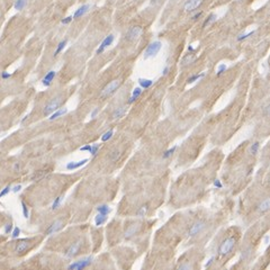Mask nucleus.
I'll use <instances>...</instances> for the list:
<instances>
[{
    "label": "nucleus",
    "mask_w": 270,
    "mask_h": 270,
    "mask_svg": "<svg viewBox=\"0 0 270 270\" xmlns=\"http://www.w3.org/2000/svg\"><path fill=\"white\" fill-rule=\"evenodd\" d=\"M19 234H20V228L19 227H14L13 228V231H11V236L14 239L18 238Z\"/></svg>",
    "instance_id": "e433bc0d"
},
{
    "label": "nucleus",
    "mask_w": 270,
    "mask_h": 270,
    "mask_svg": "<svg viewBox=\"0 0 270 270\" xmlns=\"http://www.w3.org/2000/svg\"><path fill=\"white\" fill-rule=\"evenodd\" d=\"M119 84H121L119 80H113V81H110V82H109V84H108L107 86L103 89L101 96H103V97H107V96H109V95L114 93L117 90V88L119 87Z\"/></svg>",
    "instance_id": "423d86ee"
},
{
    "label": "nucleus",
    "mask_w": 270,
    "mask_h": 270,
    "mask_svg": "<svg viewBox=\"0 0 270 270\" xmlns=\"http://www.w3.org/2000/svg\"><path fill=\"white\" fill-rule=\"evenodd\" d=\"M139 230V226H135V225H132L127 231L125 232V236L126 238H131L132 235H134L135 233H136V231Z\"/></svg>",
    "instance_id": "cd10ccee"
},
{
    "label": "nucleus",
    "mask_w": 270,
    "mask_h": 270,
    "mask_svg": "<svg viewBox=\"0 0 270 270\" xmlns=\"http://www.w3.org/2000/svg\"><path fill=\"white\" fill-rule=\"evenodd\" d=\"M201 15H203V13H201V11H199V13H197V14H196L195 16L192 17V20H197V19L199 18V17H200V16H201Z\"/></svg>",
    "instance_id": "3c124183"
},
{
    "label": "nucleus",
    "mask_w": 270,
    "mask_h": 270,
    "mask_svg": "<svg viewBox=\"0 0 270 270\" xmlns=\"http://www.w3.org/2000/svg\"><path fill=\"white\" fill-rule=\"evenodd\" d=\"M118 158H119V152H118V151H115L114 154H113V160L115 161V160H117Z\"/></svg>",
    "instance_id": "8fccbe9b"
},
{
    "label": "nucleus",
    "mask_w": 270,
    "mask_h": 270,
    "mask_svg": "<svg viewBox=\"0 0 270 270\" xmlns=\"http://www.w3.org/2000/svg\"><path fill=\"white\" fill-rule=\"evenodd\" d=\"M216 18H217V16L215 14H210V16H208V18L206 19L205 22H204V24H203V27L205 28L206 26H208V25H210L212 23H214L215 20H216Z\"/></svg>",
    "instance_id": "bb28decb"
},
{
    "label": "nucleus",
    "mask_w": 270,
    "mask_h": 270,
    "mask_svg": "<svg viewBox=\"0 0 270 270\" xmlns=\"http://www.w3.org/2000/svg\"><path fill=\"white\" fill-rule=\"evenodd\" d=\"M61 103H62V97L59 96V97L53 98L51 101H50V103L47 104L46 106L44 107V109H43V114H44L45 116L51 115L52 113H54L56 109H59Z\"/></svg>",
    "instance_id": "f03ea898"
},
{
    "label": "nucleus",
    "mask_w": 270,
    "mask_h": 270,
    "mask_svg": "<svg viewBox=\"0 0 270 270\" xmlns=\"http://www.w3.org/2000/svg\"><path fill=\"white\" fill-rule=\"evenodd\" d=\"M89 8H90V6H89V5H82L81 7H80V8H78V9L75 10L72 18L78 19V18H80V17H82L84 15H86L87 13H88Z\"/></svg>",
    "instance_id": "f8f14e48"
},
{
    "label": "nucleus",
    "mask_w": 270,
    "mask_h": 270,
    "mask_svg": "<svg viewBox=\"0 0 270 270\" xmlns=\"http://www.w3.org/2000/svg\"><path fill=\"white\" fill-rule=\"evenodd\" d=\"M72 16H69V17H65V18H63L62 20H61V23L63 24V25H66V24H70L71 22H72Z\"/></svg>",
    "instance_id": "79ce46f5"
},
{
    "label": "nucleus",
    "mask_w": 270,
    "mask_h": 270,
    "mask_svg": "<svg viewBox=\"0 0 270 270\" xmlns=\"http://www.w3.org/2000/svg\"><path fill=\"white\" fill-rule=\"evenodd\" d=\"M191 267L189 266V263H183V265H180L178 267V269L180 270H183V269H190Z\"/></svg>",
    "instance_id": "a18cd8bd"
},
{
    "label": "nucleus",
    "mask_w": 270,
    "mask_h": 270,
    "mask_svg": "<svg viewBox=\"0 0 270 270\" xmlns=\"http://www.w3.org/2000/svg\"><path fill=\"white\" fill-rule=\"evenodd\" d=\"M126 112H127V108H126L125 106L118 107L117 109H115V112L113 113V119H119L122 117H124Z\"/></svg>",
    "instance_id": "2eb2a0df"
},
{
    "label": "nucleus",
    "mask_w": 270,
    "mask_h": 270,
    "mask_svg": "<svg viewBox=\"0 0 270 270\" xmlns=\"http://www.w3.org/2000/svg\"><path fill=\"white\" fill-rule=\"evenodd\" d=\"M254 34V31H252V32H249L248 34H241V35H239L238 36V41H243V40H247L248 37H250Z\"/></svg>",
    "instance_id": "f704fd0d"
},
{
    "label": "nucleus",
    "mask_w": 270,
    "mask_h": 270,
    "mask_svg": "<svg viewBox=\"0 0 270 270\" xmlns=\"http://www.w3.org/2000/svg\"><path fill=\"white\" fill-rule=\"evenodd\" d=\"M87 162H88V159H84V160L78 161V162H69L66 164V169L68 170H75V169H78V168L84 166Z\"/></svg>",
    "instance_id": "dca6fc26"
},
{
    "label": "nucleus",
    "mask_w": 270,
    "mask_h": 270,
    "mask_svg": "<svg viewBox=\"0 0 270 270\" xmlns=\"http://www.w3.org/2000/svg\"><path fill=\"white\" fill-rule=\"evenodd\" d=\"M141 93H142V88H135L134 90H133V93H132V97L130 98V101L128 103L130 104H133L137 99V98L141 96Z\"/></svg>",
    "instance_id": "412c9836"
},
{
    "label": "nucleus",
    "mask_w": 270,
    "mask_h": 270,
    "mask_svg": "<svg viewBox=\"0 0 270 270\" xmlns=\"http://www.w3.org/2000/svg\"><path fill=\"white\" fill-rule=\"evenodd\" d=\"M204 75H205V73H204V72H203V73H200V75H192V77H190L189 79L187 80V82H188V84H194L195 81H197V80H199L200 78H203Z\"/></svg>",
    "instance_id": "c756f323"
},
{
    "label": "nucleus",
    "mask_w": 270,
    "mask_h": 270,
    "mask_svg": "<svg viewBox=\"0 0 270 270\" xmlns=\"http://www.w3.org/2000/svg\"><path fill=\"white\" fill-rule=\"evenodd\" d=\"M113 134H114V132H113L112 130L107 131L106 133H104V134L101 135V141H103V142H107L108 140H110L113 137Z\"/></svg>",
    "instance_id": "c85d7f7f"
},
{
    "label": "nucleus",
    "mask_w": 270,
    "mask_h": 270,
    "mask_svg": "<svg viewBox=\"0 0 270 270\" xmlns=\"http://www.w3.org/2000/svg\"><path fill=\"white\" fill-rule=\"evenodd\" d=\"M10 77H11V75H10L9 72H6V71H4L2 73H1V78L4 80H7V79H9Z\"/></svg>",
    "instance_id": "37998d69"
},
{
    "label": "nucleus",
    "mask_w": 270,
    "mask_h": 270,
    "mask_svg": "<svg viewBox=\"0 0 270 270\" xmlns=\"http://www.w3.org/2000/svg\"><path fill=\"white\" fill-rule=\"evenodd\" d=\"M55 75H56V72L55 71H50V72H47L46 75H45V77L43 78L42 80V84L45 86V87H50L52 84V81L54 80V78H55Z\"/></svg>",
    "instance_id": "9b49d317"
},
{
    "label": "nucleus",
    "mask_w": 270,
    "mask_h": 270,
    "mask_svg": "<svg viewBox=\"0 0 270 270\" xmlns=\"http://www.w3.org/2000/svg\"><path fill=\"white\" fill-rule=\"evenodd\" d=\"M113 42H114V35H108V36H106V37L104 38V41L101 42V44H100V46H99V48L97 50V54H101L106 48H107L109 45H112Z\"/></svg>",
    "instance_id": "1a4fd4ad"
},
{
    "label": "nucleus",
    "mask_w": 270,
    "mask_h": 270,
    "mask_svg": "<svg viewBox=\"0 0 270 270\" xmlns=\"http://www.w3.org/2000/svg\"><path fill=\"white\" fill-rule=\"evenodd\" d=\"M97 212H98V213H100V214L105 215V216H107V215L109 214L110 212H112V210L109 208V206H108V205H105V204H104V205H99V206H98V207H97Z\"/></svg>",
    "instance_id": "aec40b11"
},
{
    "label": "nucleus",
    "mask_w": 270,
    "mask_h": 270,
    "mask_svg": "<svg viewBox=\"0 0 270 270\" xmlns=\"http://www.w3.org/2000/svg\"><path fill=\"white\" fill-rule=\"evenodd\" d=\"M234 245H235V239L234 238H228L226 240H224L223 242L221 243V245H219V254L221 256L227 254L228 252H231V250L234 248Z\"/></svg>",
    "instance_id": "20e7f679"
},
{
    "label": "nucleus",
    "mask_w": 270,
    "mask_h": 270,
    "mask_svg": "<svg viewBox=\"0 0 270 270\" xmlns=\"http://www.w3.org/2000/svg\"><path fill=\"white\" fill-rule=\"evenodd\" d=\"M62 199H63V198H62V196H59V197H56L55 200H54V201H53V204H52V210H56V208H59V206H60Z\"/></svg>",
    "instance_id": "7c9ffc66"
},
{
    "label": "nucleus",
    "mask_w": 270,
    "mask_h": 270,
    "mask_svg": "<svg viewBox=\"0 0 270 270\" xmlns=\"http://www.w3.org/2000/svg\"><path fill=\"white\" fill-rule=\"evenodd\" d=\"M213 183H214V186L216 187V188H222V182L219 181V179H215Z\"/></svg>",
    "instance_id": "49530a36"
},
{
    "label": "nucleus",
    "mask_w": 270,
    "mask_h": 270,
    "mask_svg": "<svg viewBox=\"0 0 270 270\" xmlns=\"http://www.w3.org/2000/svg\"><path fill=\"white\" fill-rule=\"evenodd\" d=\"M258 150H259V142H254L250 148V152H251V154L256 155L258 153Z\"/></svg>",
    "instance_id": "473e14b6"
},
{
    "label": "nucleus",
    "mask_w": 270,
    "mask_h": 270,
    "mask_svg": "<svg viewBox=\"0 0 270 270\" xmlns=\"http://www.w3.org/2000/svg\"><path fill=\"white\" fill-rule=\"evenodd\" d=\"M203 0H187L185 6H183V9L187 13H190L192 10L197 9L200 5H201Z\"/></svg>",
    "instance_id": "6e6552de"
},
{
    "label": "nucleus",
    "mask_w": 270,
    "mask_h": 270,
    "mask_svg": "<svg viewBox=\"0 0 270 270\" xmlns=\"http://www.w3.org/2000/svg\"><path fill=\"white\" fill-rule=\"evenodd\" d=\"M194 60H195L194 55H192V54H188V55H186V56H183V57H182L181 65H182V66L189 65L190 63H192V62H194Z\"/></svg>",
    "instance_id": "4be33fe9"
},
{
    "label": "nucleus",
    "mask_w": 270,
    "mask_h": 270,
    "mask_svg": "<svg viewBox=\"0 0 270 270\" xmlns=\"http://www.w3.org/2000/svg\"><path fill=\"white\" fill-rule=\"evenodd\" d=\"M205 228V223L204 222H196L190 226V228L188 230V235L189 236H195L198 233H200Z\"/></svg>",
    "instance_id": "0eeeda50"
},
{
    "label": "nucleus",
    "mask_w": 270,
    "mask_h": 270,
    "mask_svg": "<svg viewBox=\"0 0 270 270\" xmlns=\"http://www.w3.org/2000/svg\"><path fill=\"white\" fill-rule=\"evenodd\" d=\"M100 149V144H95V145H91V150H90V153L92 154L93 157L98 153V150Z\"/></svg>",
    "instance_id": "c9c22d12"
},
{
    "label": "nucleus",
    "mask_w": 270,
    "mask_h": 270,
    "mask_svg": "<svg viewBox=\"0 0 270 270\" xmlns=\"http://www.w3.org/2000/svg\"><path fill=\"white\" fill-rule=\"evenodd\" d=\"M161 47H162V44L159 41H154L151 44H149L144 51V59H149V57L155 56L160 52Z\"/></svg>",
    "instance_id": "f257e3e1"
},
{
    "label": "nucleus",
    "mask_w": 270,
    "mask_h": 270,
    "mask_svg": "<svg viewBox=\"0 0 270 270\" xmlns=\"http://www.w3.org/2000/svg\"><path fill=\"white\" fill-rule=\"evenodd\" d=\"M91 262H92V257H87V258H84V259H81V260H78L73 262V263H71L69 267H68V269L69 270H82L84 268H87L88 266L91 265Z\"/></svg>",
    "instance_id": "7ed1b4c3"
},
{
    "label": "nucleus",
    "mask_w": 270,
    "mask_h": 270,
    "mask_svg": "<svg viewBox=\"0 0 270 270\" xmlns=\"http://www.w3.org/2000/svg\"><path fill=\"white\" fill-rule=\"evenodd\" d=\"M13 228H14V226H13V224L9 223V224H7L5 226V233L6 234H9V233H11V231H13Z\"/></svg>",
    "instance_id": "a19ab883"
},
{
    "label": "nucleus",
    "mask_w": 270,
    "mask_h": 270,
    "mask_svg": "<svg viewBox=\"0 0 270 270\" xmlns=\"http://www.w3.org/2000/svg\"><path fill=\"white\" fill-rule=\"evenodd\" d=\"M68 113V109L66 108H62V109H56L54 113H52L51 114V117H50V121H54L56 118H59V117L63 116Z\"/></svg>",
    "instance_id": "f3484780"
},
{
    "label": "nucleus",
    "mask_w": 270,
    "mask_h": 270,
    "mask_svg": "<svg viewBox=\"0 0 270 270\" xmlns=\"http://www.w3.org/2000/svg\"><path fill=\"white\" fill-rule=\"evenodd\" d=\"M176 149H177V146H173V148H171V149H169L167 150L166 152H164V154H163V158L164 159H168L169 157H171L173 154V152L176 151Z\"/></svg>",
    "instance_id": "72a5a7b5"
},
{
    "label": "nucleus",
    "mask_w": 270,
    "mask_h": 270,
    "mask_svg": "<svg viewBox=\"0 0 270 270\" xmlns=\"http://www.w3.org/2000/svg\"><path fill=\"white\" fill-rule=\"evenodd\" d=\"M29 248V241L28 240H22L16 245V252L17 253H24Z\"/></svg>",
    "instance_id": "4468645a"
},
{
    "label": "nucleus",
    "mask_w": 270,
    "mask_h": 270,
    "mask_svg": "<svg viewBox=\"0 0 270 270\" xmlns=\"http://www.w3.org/2000/svg\"><path fill=\"white\" fill-rule=\"evenodd\" d=\"M168 72H169V66H166V68L163 69V71H162V75H167Z\"/></svg>",
    "instance_id": "603ef678"
},
{
    "label": "nucleus",
    "mask_w": 270,
    "mask_h": 270,
    "mask_svg": "<svg viewBox=\"0 0 270 270\" xmlns=\"http://www.w3.org/2000/svg\"><path fill=\"white\" fill-rule=\"evenodd\" d=\"M146 212H148V205H144V206H142L140 210L136 212V215H137L139 217H143V216L146 214Z\"/></svg>",
    "instance_id": "2f4dec72"
},
{
    "label": "nucleus",
    "mask_w": 270,
    "mask_h": 270,
    "mask_svg": "<svg viewBox=\"0 0 270 270\" xmlns=\"http://www.w3.org/2000/svg\"><path fill=\"white\" fill-rule=\"evenodd\" d=\"M22 207H23V215H24V217L25 219H28V208H27V206H26V204L24 203V201H22Z\"/></svg>",
    "instance_id": "4c0bfd02"
},
{
    "label": "nucleus",
    "mask_w": 270,
    "mask_h": 270,
    "mask_svg": "<svg viewBox=\"0 0 270 270\" xmlns=\"http://www.w3.org/2000/svg\"><path fill=\"white\" fill-rule=\"evenodd\" d=\"M10 189H11V188H10V186H7L5 188V189H2V190L0 191V198H1V197H4V196H6L7 195V194H8V192H9L10 191Z\"/></svg>",
    "instance_id": "ea45409f"
},
{
    "label": "nucleus",
    "mask_w": 270,
    "mask_h": 270,
    "mask_svg": "<svg viewBox=\"0 0 270 270\" xmlns=\"http://www.w3.org/2000/svg\"><path fill=\"white\" fill-rule=\"evenodd\" d=\"M106 219H107V216H105V215L98 213V215L95 217V223H96L97 226H100V225H103V224L106 222Z\"/></svg>",
    "instance_id": "5701e85b"
},
{
    "label": "nucleus",
    "mask_w": 270,
    "mask_h": 270,
    "mask_svg": "<svg viewBox=\"0 0 270 270\" xmlns=\"http://www.w3.org/2000/svg\"><path fill=\"white\" fill-rule=\"evenodd\" d=\"M194 50H195V48H194V47L191 46V45H189V46H188V51H190V52H194Z\"/></svg>",
    "instance_id": "5fc2aeb1"
},
{
    "label": "nucleus",
    "mask_w": 270,
    "mask_h": 270,
    "mask_svg": "<svg viewBox=\"0 0 270 270\" xmlns=\"http://www.w3.org/2000/svg\"><path fill=\"white\" fill-rule=\"evenodd\" d=\"M213 260H214V258H210V261H208V262H207V263H206V265H205L206 268H207V267H210V266L212 265V263H213Z\"/></svg>",
    "instance_id": "864d4df0"
},
{
    "label": "nucleus",
    "mask_w": 270,
    "mask_h": 270,
    "mask_svg": "<svg viewBox=\"0 0 270 270\" xmlns=\"http://www.w3.org/2000/svg\"><path fill=\"white\" fill-rule=\"evenodd\" d=\"M90 150H91V145L90 144H87V145H84V146H82V148H80V151H82V152H84V151L90 152Z\"/></svg>",
    "instance_id": "c03bdc74"
},
{
    "label": "nucleus",
    "mask_w": 270,
    "mask_h": 270,
    "mask_svg": "<svg viewBox=\"0 0 270 270\" xmlns=\"http://www.w3.org/2000/svg\"><path fill=\"white\" fill-rule=\"evenodd\" d=\"M225 70H226V65L225 64L219 65V69H217V77H219L223 72H225Z\"/></svg>",
    "instance_id": "58836bf2"
},
{
    "label": "nucleus",
    "mask_w": 270,
    "mask_h": 270,
    "mask_svg": "<svg viewBox=\"0 0 270 270\" xmlns=\"http://www.w3.org/2000/svg\"><path fill=\"white\" fill-rule=\"evenodd\" d=\"M20 189H22V186H20V185H17V186H15L14 188H13V192H18V191H20Z\"/></svg>",
    "instance_id": "09e8293b"
},
{
    "label": "nucleus",
    "mask_w": 270,
    "mask_h": 270,
    "mask_svg": "<svg viewBox=\"0 0 270 270\" xmlns=\"http://www.w3.org/2000/svg\"><path fill=\"white\" fill-rule=\"evenodd\" d=\"M139 84H140L142 89H148L153 84V81L150 79H143V78H140V79H139Z\"/></svg>",
    "instance_id": "6ab92c4d"
},
{
    "label": "nucleus",
    "mask_w": 270,
    "mask_h": 270,
    "mask_svg": "<svg viewBox=\"0 0 270 270\" xmlns=\"http://www.w3.org/2000/svg\"><path fill=\"white\" fill-rule=\"evenodd\" d=\"M27 5V0H17L16 2H15V9L20 11V10H23L25 7Z\"/></svg>",
    "instance_id": "b1692460"
},
{
    "label": "nucleus",
    "mask_w": 270,
    "mask_h": 270,
    "mask_svg": "<svg viewBox=\"0 0 270 270\" xmlns=\"http://www.w3.org/2000/svg\"><path fill=\"white\" fill-rule=\"evenodd\" d=\"M46 173H48V170H40V171H37V172L33 176L32 180H40V179H42Z\"/></svg>",
    "instance_id": "a878e982"
},
{
    "label": "nucleus",
    "mask_w": 270,
    "mask_h": 270,
    "mask_svg": "<svg viewBox=\"0 0 270 270\" xmlns=\"http://www.w3.org/2000/svg\"><path fill=\"white\" fill-rule=\"evenodd\" d=\"M269 207H270V201H269V199L267 198V199H265L263 201H261V204L258 206V210H259L260 213H265V212H267V210H269Z\"/></svg>",
    "instance_id": "a211bd4d"
},
{
    "label": "nucleus",
    "mask_w": 270,
    "mask_h": 270,
    "mask_svg": "<svg viewBox=\"0 0 270 270\" xmlns=\"http://www.w3.org/2000/svg\"><path fill=\"white\" fill-rule=\"evenodd\" d=\"M66 44H68V40H63V41H61V42L59 43L57 47H56L55 52H54V56H56L57 54H60L61 52L63 51V48L65 47V45H66Z\"/></svg>",
    "instance_id": "393cba45"
},
{
    "label": "nucleus",
    "mask_w": 270,
    "mask_h": 270,
    "mask_svg": "<svg viewBox=\"0 0 270 270\" xmlns=\"http://www.w3.org/2000/svg\"><path fill=\"white\" fill-rule=\"evenodd\" d=\"M98 113H99V108H95V109H93V110H92V113H91V115H90V117H91V118H95V117L97 116Z\"/></svg>",
    "instance_id": "de8ad7c7"
},
{
    "label": "nucleus",
    "mask_w": 270,
    "mask_h": 270,
    "mask_svg": "<svg viewBox=\"0 0 270 270\" xmlns=\"http://www.w3.org/2000/svg\"><path fill=\"white\" fill-rule=\"evenodd\" d=\"M141 34H142V27L141 26H133L126 33V38L130 42H134L140 37Z\"/></svg>",
    "instance_id": "39448f33"
},
{
    "label": "nucleus",
    "mask_w": 270,
    "mask_h": 270,
    "mask_svg": "<svg viewBox=\"0 0 270 270\" xmlns=\"http://www.w3.org/2000/svg\"><path fill=\"white\" fill-rule=\"evenodd\" d=\"M62 227H63V222H62V221H55V222H53V223L47 227V230L45 231V234L51 235L53 233L59 232Z\"/></svg>",
    "instance_id": "9d476101"
},
{
    "label": "nucleus",
    "mask_w": 270,
    "mask_h": 270,
    "mask_svg": "<svg viewBox=\"0 0 270 270\" xmlns=\"http://www.w3.org/2000/svg\"><path fill=\"white\" fill-rule=\"evenodd\" d=\"M80 244H81L80 241L73 243V244H72V245H71V247L66 250V252H65V256L68 257V258H71V257L75 256V254H77V252H78V250H79Z\"/></svg>",
    "instance_id": "ddd939ff"
}]
</instances>
